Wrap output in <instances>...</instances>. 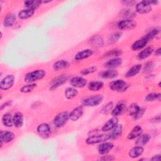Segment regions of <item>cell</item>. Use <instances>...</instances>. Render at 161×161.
I'll use <instances>...</instances> for the list:
<instances>
[{
  "mask_svg": "<svg viewBox=\"0 0 161 161\" xmlns=\"http://www.w3.org/2000/svg\"><path fill=\"white\" fill-rule=\"evenodd\" d=\"M46 75V72L43 69H36L25 74L24 81L28 84L35 83L42 79Z\"/></svg>",
  "mask_w": 161,
  "mask_h": 161,
  "instance_id": "obj_1",
  "label": "cell"
},
{
  "mask_svg": "<svg viewBox=\"0 0 161 161\" xmlns=\"http://www.w3.org/2000/svg\"><path fill=\"white\" fill-rule=\"evenodd\" d=\"M103 101V96L101 94H95L91 96H87L83 98L82 104L86 106L94 107L99 105Z\"/></svg>",
  "mask_w": 161,
  "mask_h": 161,
  "instance_id": "obj_2",
  "label": "cell"
},
{
  "mask_svg": "<svg viewBox=\"0 0 161 161\" xmlns=\"http://www.w3.org/2000/svg\"><path fill=\"white\" fill-rule=\"evenodd\" d=\"M109 88L116 92H123L126 91L129 87V84L122 79H117L111 81L109 84Z\"/></svg>",
  "mask_w": 161,
  "mask_h": 161,
  "instance_id": "obj_3",
  "label": "cell"
},
{
  "mask_svg": "<svg viewBox=\"0 0 161 161\" xmlns=\"http://www.w3.org/2000/svg\"><path fill=\"white\" fill-rule=\"evenodd\" d=\"M69 119V113L67 111H62L57 114L53 119V123L57 128L63 127Z\"/></svg>",
  "mask_w": 161,
  "mask_h": 161,
  "instance_id": "obj_4",
  "label": "cell"
},
{
  "mask_svg": "<svg viewBox=\"0 0 161 161\" xmlns=\"http://www.w3.org/2000/svg\"><path fill=\"white\" fill-rule=\"evenodd\" d=\"M69 79V76L65 74H62L53 78L50 83L49 89L50 91H54L62 85L64 84Z\"/></svg>",
  "mask_w": 161,
  "mask_h": 161,
  "instance_id": "obj_5",
  "label": "cell"
},
{
  "mask_svg": "<svg viewBox=\"0 0 161 161\" xmlns=\"http://www.w3.org/2000/svg\"><path fill=\"white\" fill-rule=\"evenodd\" d=\"M109 136L108 134H99L89 136L86 140V143L88 145H94L96 143L106 142L109 140Z\"/></svg>",
  "mask_w": 161,
  "mask_h": 161,
  "instance_id": "obj_6",
  "label": "cell"
},
{
  "mask_svg": "<svg viewBox=\"0 0 161 161\" xmlns=\"http://www.w3.org/2000/svg\"><path fill=\"white\" fill-rule=\"evenodd\" d=\"M117 27L120 30H131L136 26V22L132 19H123L117 23Z\"/></svg>",
  "mask_w": 161,
  "mask_h": 161,
  "instance_id": "obj_7",
  "label": "cell"
},
{
  "mask_svg": "<svg viewBox=\"0 0 161 161\" xmlns=\"http://www.w3.org/2000/svg\"><path fill=\"white\" fill-rule=\"evenodd\" d=\"M15 77L13 74H9L4 77L0 82V89L3 91H7L11 89L14 84Z\"/></svg>",
  "mask_w": 161,
  "mask_h": 161,
  "instance_id": "obj_8",
  "label": "cell"
},
{
  "mask_svg": "<svg viewBox=\"0 0 161 161\" xmlns=\"http://www.w3.org/2000/svg\"><path fill=\"white\" fill-rule=\"evenodd\" d=\"M135 9L136 13L143 14L150 13L152 11V8L148 1H142L136 4Z\"/></svg>",
  "mask_w": 161,
  "mask_h": 161,
  "instance_id": "obj_9",
  "label": "cell"
},
{
  "mask_svg": "<svg viewBox=\"0 0 161 161\" xmlns=\"http://www.w3.org/2000/svg\"><path fill=\"white\" fill-rule=\"evenodd\" d=\"M36 131L39 135L44 139L48 138L51 133L50 126L45 123L39 125L36 128Z\"/></svg>",
  "mask_w": 161,
  "mask_h": 161,
  "instance_id": "obj_10",
  "label": "cell"
},
{
  "mask_svg": "<svg viewBox=\"0 0 161 161\" xmlns=\"http://www.w3.org/2000/svg\"><path fill=\"white\" fill-rule=\"evenodd\" d=\"M70 84L75 88H82L87 84V80L82 77L77 76L72 77L70 79Z\"/></svg>",
  "mask_w": 161,
  "mask_h": 161,
  "instance_id": "obj_11",
  "label": "cell"
},
{
  "mask_svg": "<svg viewBox=\"0 0 161 161\" xmlns=\"http://www.w3.org/2000/svg\"><path fill=\"white\" fill-rule=\"evenodd\" d=\"M149 42V40L146 37L145 35L136 40L131 45V49L133 51H137L143 48Z\"/></svg>",
  "mask_w": 161,
  "mask_h": 161,
  "instance_id": "obj_12",
  "label": "cell"
},
{
  "mask_svg": "<svg viewBox=\"0 0 161 161\" xmlns=\"http://www.w3.org/2000/svg\"><path fill=\"white\" fill-rule=\"evenodd\" d=\"M114 147V145L111 142H104L101 143L97 147L98 153L100 155L108 154Z\"/></svg>",
  "mask_w": 161,
  "mask_h": 161,
  "instance_id": "obj_13",
  "label": "cell"
},
{
  "mask_svg": "<svg viewBox=\"0 0 161 161\" xmlns=\"http://www.w3.org/2000/svg\"><path fill=\"white\" fill-rule=\"evenodd\" d=\"M84 109L82 106H79L74 108L69 113V119L72 121H77L83 114Z\"/></svg>",
  "mask_w": 161,
  "mask_h": 161,
  "instance_id": "obj_14",
  "label": "cell"
},
{
  "mask_svg": "<svg viewBox=\"0 0 161 161\" xmlns=\"http://www.w3.org/2000/svg\"><path fill=\"white\" fill-rule=\"evenodd\" d=\"M89 44L94 48H100L104 45V40L99 35H93L88 42Z\"/></svg>",
  "mask_w": 161,
  "mask_h": 161,
  "instance_id": "obj_15",
  "label": "cell"
},
{
  "mask_svg": "<svg viewBox=\"0 0 161 161\" xmlns=\"http://www.w3.org/2000/svg\"><path fill=\"white\" fill-rule=\"evenodd\" d=\"M15 137L13 132L8 130H2L0 133V141L3 143H9L12 142Z\"/></svg>",
  "mask_w": 161,
  "mask_h": 161,
  "instance_id": "obj_16",
  "label": "cell"
},
{
  "mask_svg": "<svg viewBox=\"0 0 161 161\" xmlns=\"http://www.w3.org/2000/svg\"><path fill=\"white\" fill-rule=\"evenodd\" d=\"M93 53H94V52L92 50L87 48V49H85V50H83L82 51L77 52L74 57V59L75 60L80 61V60L86 59V58L92 56L93 55Z\"/></svg>",
  "mask_w": 161,
  "mask_h": 161,
  "instance_id": "obj_17",
  "label": "cell"
},
{
  "mask_svg": "<svg viewBox=\"0 0 161 161\" xmlns=\"http://www.w3.org/2000/svg\"><path fill=\"white\" fill-rule=\"evenodd\" d=\"M118 124V119L117 117H113L108 120L107 122L103 126L101 130L104 132L111 130L114 126Z\"/></svg>",
  "mask_w": 161,
  "mask_h": 161,
  "instance_id": "obj_18",
  "label": "cell"
},
{
  "mask_svg": "<svg viewBox=\"0 0 161 161\" xmlns=\"http://www.w3.org/2000/svg\"><path fill=\"white\" fill-rule=\"evenodd\" d=\"M126 111H127L126 106L123 103H118L114 108H113L111 111V114L114 117H117L122 114Z\"/></svg>",
  "mask_w": 161,
  "mask_h": 161,
  "instance_id": "obj_19",
  "label": "cell"
},
{
  "mask_svg": "<svg viewBox=\"0 0 161 161\" xmlns=\"http://www.w3.org/2000/svg\"><path fill=\"white\" fill-rule=\"evenodd\" d=\"M123 133V126L121 125H117L114 126L112 130L111 131L109 135V138L112 140H116L119 138Z\"/></svg>",
  "mask_w": 161,
  "mask_h": 161,
  "instance_id": "obj_20",
  "label": "cell"
},
{
  "mask_svg": "<svg viewBox=\"0 0 161 161\" xmlns=\"http://www.w3.org/2000/svg\"><path fill=\"white\" fill-rule=\"evenodd\" d=\"M16 15L13 13H8L3 21V26L6 28L13 26L16 21Z\"/></svg>",
  "mask_w": 161,
  "mask_h": 161,
  "instance_id": "obj_21",
  "label": "cell"
},
{
  "mask_svg": "<svg viewBox=\"0 0 161 161\" xmlns=\"http://www.w3.org/2000/svg\"><path fill=\"white\" fill-rule=\"evenodd\" d=\"M144 152V148L141 146H135L131 148L128 152V155L132 158H136L141 156Z\"/></svg>",
  "mask_w": 161,
  "mask_h": 161,
  "instance_id": "obj_22",
  "label": "cell"
},
{
  "mask_svg": "<svg viewBox=\"0 0 161 161\" xmlns=\"http://www.w3.org/2000/svg\"><path fill=\"white\" fill-rule=\"evenodd\" d=\"M13 125L16 128H19L22 127L24 122L23 113L21 112L15 113L13 116Z\"/></svg>",
  "mask_w": 161,
  "mask_h": 161,
  "instance_id": "obj_23",
  "label": "cell"
},
{
  "mask_svg": "<svg viewBox=\"0 0 161 161\" xmlns=\"http://www.w3.org/2000/svg\"><path fill=\"white\" fill-rule=\"evenodd\" d=\"M118 72L117 70L110 69L101 72L99 74V76L103 79H108L115 78L116 77L118 76Z\"/></svg>",
  "mask_w": 161,
  "mask_h": 161,
  "instance_id": "obj_24",
  "label": "cell"
},
{
  "mask_svg": "<svg viewBox=\"0 0 161 161\" xmlns=\"http://www.w3.org/2000/svg\"><path fill=\"white\" fill-rule=\"evenodd\" d=\"M153 51H154V49L152 46L147 47L141 50L138 53L137 57L139 60H144V59L148 58V57H150L151 55V54L153 52Z\"/></svg>",
  "mask_w": 161,
  "mask_h": 161,
  "instance_id": "obj_25",
  "label": "cell"
},
{
  "mask_svg": "<svg viewBox=\"0 0 161 161\" xmlns=\"http://www.w3.org/2000/svg\"><path fill=\"white\" fill-rule=\"evenodd\" d=\"M123 60L121 58L116 57L111 58L104 64V67L108 69H114L121 65Z\"/></svg>",
  "mask_w": 161,
  "mask_h": 161,
  "instance_id": "obj_26",
  "label": "cell"
},
{
  "mask_svg": "<svg viewBox=\"0 0 161 161\" xmlns=\"http://www.w3.org/2000/svg\"><path fill=\"white\" fill-rule=\"evenodd\" d=\"M142 133H143V129L142 126H140V125H136L128 133L127 136V138L128 140H133L136 138H138Z\"/></svg>",
  "mask_w": 161,
  "mask_h": 161,
  "instance_id": "obj_27",
  "label": "cell"
},
{
  "mask_svg": "<svg viewBox=\"0 0 161 161\" xmlns=\"http://www.w3.org/2000/svg\"><path fill=\"white\" fill-rule=\"evenodd\" d=\"M70 66V64L65 60H59L55 62L53 64V69L55 71H58L62 69H67Z\"/></svg>",
  "mask_w": 161,
  "mask_h": 161,
  "instance_id": "obj_28",
  "label": "cell"
},
{
  "mask_svg": "<svg viewBox=\"0 0 161 161\" xmlns=\"http://www.w3.org/2000/svg\"><path fill=\"white\" fill-rule=\"evenodd\" d=\"M35 10H34V9L26 8V9L21 10L18 13V16L21 19H28V18H31V16H33V15L35 13Z\"/></svg>",
  "mask_w": 161,
  "mask_h": 161,
  "instance_id": "obj_29",
  "label": "cell"
},
{
  "mask_svg": "<svg viewBox=\"0 0 161 161\" xmlns=\"http://www.w3.org/2000/svg\"><path fill=\"white\" fill-rule=\"evenodd\" d=\"M142 68V66L141 64H138L134 65L125 74V77L127 78L134 77L140 72Z\"/></svg>",
  "mask_w": 161,
  "mask_h": 161,
  "instance_id": "obj_30",
  "label": "cell"
},
{
  "mask_svg": "<svg viewBox=\"0 0 161 161\" xmlns=\"http://www.w3.org/2000/svg\"><path fill=\"white\" fill-rule=\"evenodd\" d=\"M1 121L3 125L4 126L8 128H11L14 125L13 117L9 113H6L3 115L1 118Z\"/></svg>",
  "mask_w": 161,
  "mask_h": 161,
  "instance_id": "obj_31",
  "label": "cell"
},
{
  "mask_svg": "<svg viewBox=\"0 0 161 161\" xmlns=\"http://www.w3.org/2000/svg\"><path fill=\"white\" fill-rule=\"evenodd\" d=\"M150 140V135L149 134H142L140 135L137 140H136L135 144L136 146H141L143 147V145H146L147 143H148V142Z\"/></svg>",
  "mask_w": 161,
  "mask_h": 161,
  "instance_id": "obj_32",
  "label": "cell"
},
{
  "mask_svg": "<svg viewBox=\"0 0 161 161\" xmlns=\"http://www.w3.org/2000/svg\"><path fill=\"white\" fill-rule=\"evenodd\" d=\"M79 94L78 91L75 87H69L65 89L64 96L67 99H71L76 97Z\"/></svg>",
  "mask_w": 161,
  "mask_h": 161,
  "instance_id": "obj_33",
  "label": "cell"
},
{
  "mask_svg": "<svg viewBox=\"0 0 161 161\" xmlns=\"http://www.w3.org/2000/svg\"><path fill=\"white\" fill-rule=\"evenodd\" d=\"M104 86V84L101 81H91L87 84V88L91 91H98Z\"/></svg>",
  "mask_w": 161,
  "mask_h": 161,
  "instance_id": "obj_34",
  "label": "cell"
},
{
  "mask_svg": "<svg viewBox=\"0 0 161 161\" xmlns=\"http://www.w3.org/2000/svg\"><path fill=\"white\" fill-rule=\"evenodd\" d=\"M23 4L26 8L35 10L42 4V1L33 0V1H24Z\"/></svg>",
  "mask_w": 161,
  "mask_h": 161,
  "instance_id": "obj_35",
  "label": "cell"
},
{
  "mask_svg": "<svg viewBox=\"0 0 161 161\" xmlns=\"http://www.w3.org/2000/svg\"><path fill=\"white\" fill-rule=\"evenodd\" d=\"M120 16L126 19H131L136 16V12L130 9H124L120 12Z\"/></svg>",
  "mask_w": 161,
  "mask_h": 161,
  "instance_id": "obj_36",
  "label": "cell"
},
{
  "mask_svg": "<svg viewBox=\"0 0 161 161\" xmlns=\"http://www.w3.org/2000/svg\"><path fill=\"white\" fill-rule=\"evenodd\" d=\"M122 54L121 50L119 49H113L111 50L108 51L105 54L103 55L104 58H116L120 56Z\"/></svg>",
  "mask_w": 161,
  "mask_h": 161,
  "instance_id": "obj_37",
  "label": "cell"
},
{
  "mask_svg": "<svg viewBox=\"0 0 161 161\" xmlns=\"http://www.w3.org/2000/svg\"><path fill=\"white\" fill-rule=\"evenodd\" d=\"M161 99V94L160 93H155V92H151L148 94L145 97V101L146 102H153L156 100L160 101Z\"/></svg>",
  "mask_w": 161,
  "mask_h": 161,
  "instance_id": "obj_38",
  "label": "cell"
},
{
  "mask_svg": "<svg viewBox=\"0 0 161 161\" xmlns=\"http://www.w3.org/2000/svg\"><path fill=\"white\" fill-rule=\"evenodd\" d=\"M121 37V33L119 31H116L111 33L108 36V42L109 44H113L116 43L119 38Z\"/></svg>",
  "mask_w": 161,
  "mask_h": 161,
  "instance_id": "obj_39",
  "label": "cell"
},
{
  "mask_svg": "<svg viewBox=\"0 0 161 161\" xmlns=\"http://www.w3.org/2000/svg\"><path fill=\"white\" fill-rule=\"evenodd\" d=\"M36 87V84L35 83L28 84L24 85L23 86H22L20 88L19 91L22 93H29V92H32Z\"/></svg>",
  "mask_w": 161,
  "mask_h": 161,
  "instance_id": "obj_40",
  "label": "cell"
},
{
  "mask_svg": "<svg viewBox=\"0 0 161 161\" xmlns=\"http://www.w3.org/2000/svg\"><path fill=\"white\" fill-rule=\"evenodd\" d=\"M113 108V103L110 101L102 107V108L100 110V113L103 114H108L109 112L112 111Z\"/></svg>",
  "mask_w": 161,
  "mask_h": 161,
  "instance_id": "obj_41",
  "label": "cell"
},
{
  "mask_svg": "<svg viewBox=\"0 0 161 161\" xmlns=\"http://www.w3.org/2000/svg\"><path fill=\"white\" fill-rule=\"evenodd\" d=\"M159 32H160V28H155L152 29L148 33H147L145 35V36L150 41V40H152L153 38H154L159 33Z\"/></svg>",
  "mask_w": 161,
  "mask_h": 161,
  "instance_id": "obj_42",
  "label": "cell"
},
{
  "mask_svg": "<svg viewBox=\"0 0 161 161\" xmlns=\"http://www.w3.org/2000/svg\"><path fill=\"white\" fill-rule=\"evenodd\" d=\"M139 108H140V106L137 104L133 103V104H130L128 108H127V111L128 112L129 115L133 116L137 112V111L139 109Z\"/></svg>",
  "mask_w": 161,
  "mask_h": 161,
  "instance_id": "obj_43",
  "label": "cell"
},
{
  "mask_svg": "<svg viewBox=\"0 0 161 161\" xmlns=\"http://www.w3.org/2000/svg\"><path fill=\"white\" fill-rule=\"evenodd\" d=\"M97 67L93 65V66H91V67H87L86 69L82 70L80 71V74L82 75H89V74L95 72L97 70Z\"/></svg>",
  "mask_w": 161,
  "mask_h": 161,
  "instance_id": "obj_44",
  "label": "cell"
},
{
  "mask_svg": "<svg viewBox=\"0 0 161 161\" xmlns=\"http://www.w3.org/2000/svg\"><path fill=\"white\" fill-rule=\"evenodd\" d=\"M154 67H155V64L153 62H148L145 64L143 68V72L145 74L150 73L153 70V69H154Z\"/></svg>",
  "mask_w": 161,
  "mask_h": 161,
  "instance_id": "obj_45",
  "label": "cell"
},
{
  "mask_svg": "<svg viewBox=\"0 0 161 161\" xmlns=\"http://www.w3.org/2000/svg\"><path fill=\"white\" fill-rule=\"evenodd\" d=\"M145 113V109L144 108L140 107V108L137 111V112L133 116V119L135 120H138V119H140L141 118H142V116H143Z\"/></svg>",
  "mask_w": 161,
  "mask_h": 161,
  "instance_id": "obj_46",
  "label": "cell"
},
{
  "mask_svg": "<svg viewBox=\"0 0 161 161\" xmlns=\"http://www.w3.org/2000/svg\"><path fill=\"white\" fill-rule=\"evenodd\" d=\"M122 4H123L125 6H133L135 4H136V1H131V0H123L121 2Z\"/></svg>",
  "mask_w": 161,
  "mask_h": 161,
  "instance_id": "obj_47",
  "label": "cell"
},
{
  "mask_svg": "<svg viewBox=\"0 0 161 161\" xmlns=\"http://www.w3.org/2000/svg\"><path fill=\"white\" fill-rule=\"evenodd\" d=\"M115 159V158L114 157V156L111 155H103V156H102L99 160H106V161H111V160H114Z\"/></svg>",
  "mask_w": 161,
  "mask_h": 161,
  "instance_id": "obj_48",
  "label": "cell"
},
{
  "mask_svg": "<svg viewBox=\"0 0 161 161\" xmlns=\"http://www.w3.org/2000/svg\"><path fill=\"white\" fill-rule=\"evenodd\" d=\"M12 104V101H8L5 103H4L3 104H2L1 105V107H0V110L1 111H3L4 109H5L7 107H9V106H11Z\"/></svg>",
  "mask_w": 161,
  "mask_h": 161,
  "instance_id": "obj_49",
  "label": "cell"
},
{
  "mask_svg": "<svg viewBox=\"0 0 161 161\" xmlns=\"http://www.w3.org/2000/svg\"><path fill=\"white\" fill-rule=\"evenodd\" d=\"M161 155H155L154 156H153L151 158L150 160H153V161H160L161 160Z\"/></svg>",
  "mask_w": 161,
  "mask_h": 161,
  "instance_id": "obj_50",
  "label": "cell"
},
{
  "mask_svg": "<svg viewBox=\"0 0 161 161\" xmlns=\"http://www.w3.org/2000/svg\"><path fill=\"white\" fill-rule=\"evenodd\" d=\"M160 54H161V48L159 47L155 50V55L157 57H160Z\"/></svg>",
  "mask_w": 161,
  "mask_h": 161,
  "instance_id": "obj_51",
  "label": "cell"
},
{
  "mask_svg": "<svg viewBox=\"0 0 161 161\" xmlns=\"http://www.w3.org/2000/svg\"><path fill=\"white\" fill-rule=\"evenodd\" d=\"M153 122H155V123H158V122H160V116L158 115V116L154 117V118H153Z\"/></svg>",
  "mask_w": 161,
  "mask_h": 161,
  "instance_id": "obj_52",
  "label": "cell"
},
{
  "mask_svg": "<svg viewBox=\"0 0 161 161\" xmlns=\"http://www.w3.org/2000/svg\"><path fill=\"white\" fill-rule=\"evenodd\" d=\"M148 1L151 5H156L158 3V1Z\"/></svg>",
  "mask_w": 161,
  "mask_h": 161,
  "instance_id": "obj_53",
  "label": "cell"
},
{
  "mask_svg": "<svg viewBox=\"0 0 161 161\" xmlns=\"http://www.w3.org/2000/svg\"><path fill=\"white\" fill-rule=\"evenodd\" d=\"M50 2H51V1H42V3H48Z\"/></svg>",
  "mask_w": 161,
  "mask_h": 161,
  "instance_id": "obj_54",
  "label": "cell"
},
{
  "mask_svg": "<svg viewBox=\"0 0 161 161\" xmlns=\"http://www.w3.org/2000/svg\"><path fill=\"white\" fill-rule=\"evenodd\" d=\"M158 87H160V82L158 83Z\"/></svg>",
  "mask_w": 161,
  "mask_h": 161,
  "instance_id": "obj_55",
  "label": "cell"
}]
</instances>
